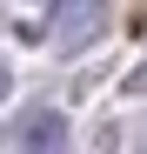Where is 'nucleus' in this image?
I'll return each instance as SVG.
<instances>
[{"instance_id": "obj_1", "label": "nucleus", "mask_w": 147, "mask_h": 154, "mask_svg": "<svg viewBox=\"0 0 147 154\" xmlns=\"http://www.w3.org/2000/svg\"><path fill=\"white\" fill-rule=\"evenodd\" d=\"M20 154H67V121L54 107H34L20 121Z\"/></svg>"}, {"instance_id": "obj_2", "label": "nucleus", "mask_w": 147, "mask_h": 154, "mask_svg": "<svg viewBox=\"0 0 147 154\" xmlns=\"http://www.w3.org/2000/svg\"><path fill=\"white\" fill-rule=\"evenodd\" d=\"M0 100H7V67H0Z\"/></svg>"}]
</instances>
